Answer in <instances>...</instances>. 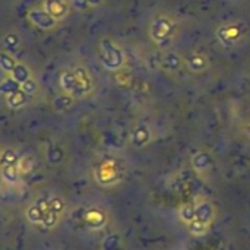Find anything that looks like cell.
I'll return each mask as SVG.
<instances>
[{"label": "cell", "mask_w": 250, "mask_h": 250, "mask_svg": "<svg viewBox=\"0 0 250 250\" xmlns=\"http://www.w3.org/2000/svg\"><path fill=\"white\" fill-rule=\"evenodd\" d=\"M179 37L177 22L167 13H158L149 25V38L161 50H168L173 47Z\"/></svg>", "instance_id": "cell-1"}, {"label": "cell", "mask_w": 250, "mask_h": 250, "mask_svg": "<svg viewBox=\"0 0 250 250\" xmlns=\"http://www.w3.org/2000/svg\"><path fill=\"white\" fill-rule=\"evenodd\" d=\"M180 215L192 233L202 234L209 229L211 223L214 221V207L208 202L195 204L183 208Z\"/></svg>", "instance_id": "cell-2"}, {"label": "cell", "mask_w": 250, "mask_h": 250, "mask_svg": "<svg viewBox=\"0 0 250 250\" xmlns=\"http://www.w3.org/2000/svg\"><path fill=\"white\" fill-rule=\"evenodd\" d=\"M63 89L73 97H83L92 91V79L85 69L79 67L72 72H66L62 76Z\"/></svg>", "instance_id": "cell-3"}, {"label": "cell", "mask_w": 250, "mask_h": 250, "mask_svg": "<svg viewBox=\"0 0 250 250\" xmlns=\"http://www.w3.org/2000/svg\"><path fill=\"white\" fill-rule=\"evenodd\" d=\"M98 57H100L101 64L110 72L119 70L125 63V54H123L120 45H117L114 41L107 40V38L100 42Z\"/></svg>", "instance_id": "cell-4"}, {"label": "cell", "mask_w": 250, "mask_h": 250, "mask_svg": "<svg viewBox=\"0 0 250 250\" xmlns=\"http://www.w3.org/2000/svg\"><path fill=\"white\" fill-rule=\"evenodd\" d=\"M186 64H188V69L192 73H202V72H205L208 69L209 60L202 53H192L190 56H188Z\"/></svg>", "instance_id": "cell-5"}, {"label": "cell", "mask_w": 250, "mask_h": 250, "mask_svg": "<svg viewBox=\"0 0 250 250\" xmlns=\"http://www.w3.org/2000/svg\"><path fill=\"white\" fill-rule=\"evenodd\" d=\"M218 37L221 38L223 44H227V45H233L237 42L239 38L243 37L242 31L239 29L237 25H227V26H223L221 31L218 32Z\"/></svg>", "instance_id": "cell-6"}, {"label": "cell", "mask_w": 250, "mask_h": 250, "mask_svg": "<svg viewBox=\"0 0 250 250\" xmlns=\"http://www.w3.org/2000/svg\"><path fill=\"white\" fill-rule=\"evenodd\" d=\"M45 12L54 19H59L67 13V4L64 0H45Z\"/></svg>", "instance_id": "cell-7"}, {"label": "cell", "mask_w": 250, "mask_h": 250, "mask_svg": "<svg viewBox=\"0 0 250 250\" xmlns=\"http://www.w3.org/2000/svg\"><path fill=\"white\" fill-rule=\"evenodd\" d=\"M29 19H31L35 25L42 26V28H50V26H53L54 22H56V19H54L50 13H47L45 10H32V12L29 13Z\"/></svg>", "instance_id": "cell-8"}, {"label": "cell", "mask_w": 250, "mask_h": 250, "mask_svg": "<svg viewBox=\"0 0 250 250\" xmlns=\"http://www.w3.org/2000/svg\"><path fill=\"white\" fill-rule=\"evenodd\" d=\"M180 62H182V57L179 54L167 51L163 57V67L167 72H176L180 67Z\"/></svg>", "instance_id": "cell-9"}, {"label": "cell", "mask_w": 250, "mask_h": 250, "mask_svg": "<svg viewBox=\"0 0 250 250\" xmlns=\"http://www.w3.org/2000/svg\"><path fill=\"white\" fill-rule=\"evenodd\" d=\"M13 75H15V79L19 81V82H25L26 78H28V72L25 70L23 66H16L15 70H13Z\"/></svg>", "instance_id": "cell-10"}, {"label": "cell", "mask_w": 250, "mask_h": 250, "mask_svg": "<svg viewBox=\"0 0 250 250\" xmlns=\"http://www.w3.org/2000/svg\"><path fill=\"white\" fill-rule=\"evenodd\" d=\"M23 92L25 94H31V92H34L35 91V85H34V82L31 81V79H26L25 82H23Z\"/></svg>", "instance_id": "cell-11"}, {"label": "cell", "mask_w": 250, "mask_h": 250, "mask_svg": "<svg viewBox=\"0 0 250 250\" xmlns=\"http://www.w3.org/2000/svg\"><path fill=\"white\" fill-rule=\"evenodd\" d=\"M73 4H75V7L79 9V10H83V9H86L88 6H91V4H89V0H73Z\"/></svg>", "instance_id": "cell-12"}, {"label": "cell", "mask_w": 250, "mask_h": 250, "mask_svg": "<svg viewBox=\"0 0 250 250\" xmlns=\"http://www.w3.org/2000/svg\"><path fill=\"white\" fill-rule=\"evenodd\" d=\"M100 3H103V0H89V4L91 6H98Z\"/></svg>", "instance_id": "cell-13"}, {"label": "cell", "mask_w": 250, "mask_h": 250, "mask_svg": "<svg viewBox=\"0 0 250 250\" xmlns=\"http://www.w3.org/2000/svg\"><path fill=\"white\" fill-rule=\"evenodd\" d=\"M248 132H249V135H250V125L248 126Z\"/></svg>", "instance_id": "cell-14"}]
</instances>
